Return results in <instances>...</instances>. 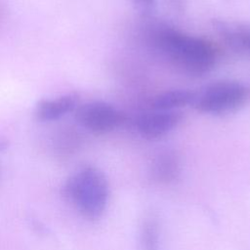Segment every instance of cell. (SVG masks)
<instances>
[{
	"mask_svg": "<svg viewBox=\"0 0 250 250\" xmlns=\"http://www.w3.org/2000/svg\"><path fill=\"white\" fill-rule=\"evenodd\" d=\"M62 193L84 218L94 221L105 211L109 188L105 175L99 168L86 166L68 178Z\"/></svg>",
	"mask_w": 250,
	"mask_h": 250,
	"instance_id": "obj_2",
	"label": "cell"
},
{
	"mask_svg": "<svg viewBox=\"0 0 250 250\" xmlns=\"http://www.w3.org/2000/svg\"><path fill=\"white\" fill-rule=\"evenodd\" d=\"M75 118L80 125L95 134L113 131L123 124L125 114L105 102H90L76 108Z\"/></svg>",
	"mask_w": 250,
	"mask_h": 250,
	"instance_id": "obj_4",
	"label": "cell"
},
{
	"mask_svg": "<svg viewBox=\"0 0 250 250\" xmlns=\"http://www.w3.org/2000/svg\"><path fill=\"white\" fill-rule=\"evenodd\" d=\"M247 94V88L237 81H216L206 85L198 92H194L190 105L204 113H228L242 105L246 101Z\"/></svg>",
	"mask_w": 250,
	"mask_h": 250,
	"instance_id": "obj_3",
	"label": "cell"
},
{
	"mask_svg": "<svg viewBox=\"0 0 250 250\" xmlns=\"http://www.w3.org/2000/svg\"><path fill=\"white\" fill-rule=\"evenodd\" d=\"M180 159L174 151H163L153 160L151 176L159 184H170L180 174Z\"/></svg>",
	"mask_w": 250,
	"mask_h": 250,
	"instance_id": "obj_8",
	"label": "cell"
},
{
	"mask_svg": "<svg viewBox=\"0 0 250 250\" xmlns=\"http://www.w3.org/2000/svg\"><path fill=\"white\" fill-rule=\"evenodd\" d=\"M135 7L144 14H150L155 10L156 0H132Z\"/></svg>",
	"mask_w": 250,
	"mask_h": 250,
	"instance_id": "obj_11",
	"label": "cell"
},
{
	"mask_svg": "<svg viewBox=\"0 0 250 250\" xmlns=\"http://www.w3.org/2000/svg\"><path fill=\"white\" fill-rule=\"evenodd\" d=\"M183 116L177 110H155L145 112L136 120L139 133L146 139H158L176 128Z\"/></svg>",
	"mask_w": 250,
	"mask_h": 250,
	"instance_id": "obj_5",
	"label": "cell"
},
{
	"mask_svg": "<svg viewBox=\"0 0 250 250\" xmlns=\"http://www.w3.org/2000/svg\"><path fill=\"white\" fill-rule=\"evenodd\" d=\"M141 250H159V225L153 216H147L143 221L140 230Z\"/></svg>",
	"mask_w": 250,
	"mask_h": 250,
	"instance_id": "obj_10",
	"label": "cell"
},
{
	"mask_svg": "<svg viewBox=\"0 0 250 250\" xmlns=\"http://www.w3.org/2000/svg\"><path fill=\"white\" fill-rule=\"evenodd\" d=\"M213 26L232 48L250 53V24L228 21H214Z\"/></svg>",
	"mask_w": 250,
	"mask_h": 250,
	"instance_id": "obj_6",
	"label": "cell"
},
{
	"mask_svg": "<svg viewBox=\"0 0 250 250\" xmlns=\"http://www.w3.org/2000/svg\"><path fill=\"white\" fill-rule=\"evenodd\" d=\"M77 96L68 94L57 99L41 100L35 108V116L40 121H52L73 110L77 104Z\"/></svg>",
	"mask_w": 250,
	"mask_h": 250,
	"instance_id": "obj_7",
	"label": "cell"
},
{
	"mask_svg": "<svg viewBox=\"0 0 250 250\" xmlns=\"http://www.w3.org/2000/svg\"><path fill=\"white\" fill-rule=\"evenodd\" d=\"M193 96V91L186 89L167 90L154 97L151 102V107L155 110H175L190 104Z\"/></svg>",
	"mask_w": 250,
	"mask_h": 250,
	"instance_id": "obj_9",
	"label": "cell"
},
{
	"mask_svg": "<svg viewBox=\"0 0 250 250\" xmlns=\"http://www.w3.org/2000/svg\"><path fill=\"white\" fill-rule=\"evenodd\" d=\"M155 43L175 65L189 74L202 75L216 63V49L202 38L167 27L156 32Z\"/></svg>",
	"mask_w": 250,
	"mask_h": 250,
	"instance_id": "obj_1",
	"label": "cell"
}]
</instances>
